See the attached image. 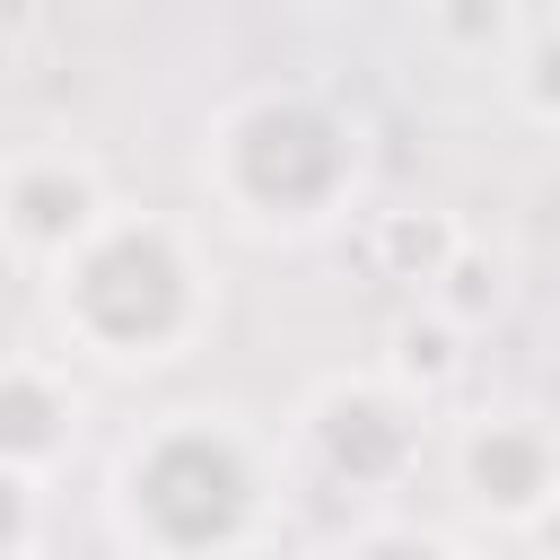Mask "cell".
Returning <instances> with one entry per match:
<instances>
[{"label": "cell", "mask_w": 560, "mask_h": 560, "mask_svg": "<svg viewBox=\"0 0 560 560\" xmlns=\"http://www.w3.org/2000/svg\"><path fill=\"white\" fill-rule=\"evenodd\" d=\"M280 446L236 411L184 402L140 420L105 472V525L131 560H245L280 516Z\"/></svg>", "instance_id": "obj_1"}, {"label": "cell", "mask_w": 560, "mask_h": 560, "mask_svg": "<svg viewBox=\"0 0 560 560\" xmlns=\"http://www.w3.org/2000/svg\"><path fill=\"white\" fill-rule=\"evenodd\" d=\"M44 315L70 359H96L114 376H158L192 359L219 324V271L201 236L166 210H105L52 271H44Z\"/></svg>", "instance_id": "obj_2"}, {"label": "cell", "mask_w": 560, "mask_h": 560, "mask_svg": "<svg viewBox=\"0 0 560 560\" xmlns=\"http://www.w3.org/2000/svg\"><path fill=\"white\" fill-rule=\"evenodd\" d=\"M192 175H201V201L236 236L306 245V236H324L359 210L368 131L341 96H324L306 79H271V88H245L210 114Z\"/></svg>", "instance_id": "obj_3"}, {"label": "cell", "mask_w": 560, "mask_h": 560, "mask_svg": "<svg viewBox=\"0 0 560 560\" xmlns=\"http://www.w3.org/2000/svg\"><path fill=\"white\" fill-rule=\"evenodd\" d=\"M429 420H438V402L411 394L402 376L341 368V376L306 385V402L289 420V464L306 481H324L332 499H394L429 455Z\"/></svg>", "instance_id": "obj_4"}, {"label": "cell", "mask_w": 560, "mask_h": 560, "mask_svg": "<svg viewBox=\"0 0 560 560\" xmlns=\"http://www.w3.org/2000/svg\"><path fill=\"white\" fill-rule=\"evenodd\" d=\"M105 210H114V184L70 140H35L0 158V254H18L26 271H52Z\"/></svg>", "instance_id": "obj_5"}, {"label": "cell", "mask_w": 560, "mask_h": 560, "mask_svg": "<svg viewBox=\"0 0 560 560\" xmlns=\"http://www.w3.org/2000/svg\"><path fill=\"white\" fill-rule=\"evenodd\" d=\"M446 464H455L464 508L490 516V525H508V534H525V525L560 499V429H551L542 411H516V402L472 411V420L446 438Z\"/></svg>", "instance_id": "obj_6"}, {"label": "cell", "mask_w": 560, "mask_h": 560, "mask_svg": "<svg viewBox=\"0 0 560 560\" xmlns=\"http://www.w3.org/2000/svg\"><path fill=\"white\" fill-rule=\"evenodd\" d=\"M79 385L52 350H0V464L26 481H52L79 455Z\"/></svg>", "instance_id": "obj_7"}, {"label": "cell", "mask_w": 560, "mask_h": 560, "mask_svg": "<svg viewBox=\"0 0 560 560\" xmlns=\"http://www.w3.org/2000/svg\"><path fill=\"white\" fill-rule=\"evenodd\" d=\"M385 376H402L411 394H429V402H438V394H446V385L464 376V324H455V315H438V306L420 298V306H411V315L394 324Z\"/></svg>", "instance_id": "obj_8"}, {"label": "cell", "mask_w": 560, "mask_h": 560, "mask_svg": "<svg viewBox=\"0 0 560 560\" xmlns=\"http://www.w3.org/2000/svg\"><path fill=\"white\" fill-rule=\"evenodd\" d=\"M455 245H464V228L438 219V210H420V219H411V210H385V219H376V262H385V280H402V289H429Z\"/></svg>", "instance_id": "obj_9"}, {"label": "cell", "mask_w": 560, "mask_h": 560, "mask_svg": "<svg viewBox=\"0 0 560 560\" xmlns=\"http://www.w3.org/2000/svg\"><path fill=\"white\" fill-rule=\"evenodd\" d=\"M315 560H472L455 534H438V525H411V516H368V525H350L341 542H324Z\"/></svg>", "instance_id": "obj_10"}, {"label": "cell", "mask_w": 560, "mask_h": 560, "mask_svg": "<svg viewBox=\"0 0 560 560\" xmlns=\"http://www.w3.org/2000/svg\"><path fill=\"white\" fill-rule=\"evenodd\" d=\"M516 105L534 122H560V35H534L525 61H516Z\"/></svg>", "instance_id": "obj_11"}, {"label": "cell", "mask_w": 560, "mask_h": 560, "mask_svg": "<svg viewBox=\"0 0 560 560\" xmlns=\"http://www.w3.org/2000/svg\"><path fill=\"white\" fill-rule=\"evenodd\" d=\"M35 490H44V481H26V472L0 464V560H35V525H44Z\"/></svg>", "instance_id": "obj_12"}, {"label": "cell", "mask_w": 560, "mask_h": 560, "mask_svg": "<svg viewBox=\"0 0 560 560\" xmlns=\"http://www.w3.org/2000/svg\"><path fill=\"white\" fill-rule=\"evenodd\" d=\"M44 18H52L44 0H0V44H18V35H35Z\"/></svg>", "instance_id": "obj_13"}, {"label": "cell", "mask_w": 560, "mask_h": 560, "mask_svg": "<svg viewBox=\"0 0 560 560\" xmlns=\"http://www.w3.org/2000/svg\"><path fill=\"white\" fill-rule=\"evenodd\" d=\"M525 534H534V542H542V551H551V560H560V499H551V508H542V516H534V525H525Z\"/></svg>", "instance_id": "obj_14"}, {"label": "cell", "mask_w": 560, "mask_h": 560, "mask_svg": "<svg viewBox=\"0 0 560 560\" xmlns=\"http://www.w3.org/2000/svg\"><path fill=\"white\" fill-rule=\"evenodd\" d=\"M306 9H324V0H306Z\"/></svg>", "instance_id": "obj_15"}]
</instances>
